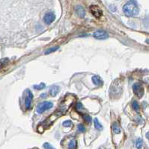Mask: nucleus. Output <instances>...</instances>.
Here are the masks:
<instances>
[{
  "mask_svg": "<svg viewBox=\"0 0 149 149\" xmlns=\"http://www.w3.org/2000/svg\"><path fill=\"white\" fill-rule=\"evenodd\" d=\"M124 13L127 17L136 16L139 14V8L136 1H129L123 7Z\"/></svg>",
  "mask_w": 149,
  "mask_h": 149,
  "instance_id": "obj_1",
  "label": "nucleus"
},
{
  "mask_svg": "<svg viewBox=\"0 0 149 149\" xmlns=\"http://www.w3.org/2000/svg\"><path fill=\"white\" fill-rule=\"evenodd\" d=\"M53 106V104L50 101H43L37 105L36 110L38 113H42L45 110H50V108H52Z\"/></svg>",
  "mask_w": 149,
  "mask_h": 149,
  "instance_id": "obj_2",
  "label": "nucleus"
},
{
  "mask_svg": "<svg viewBox=\"0 0 149 149\" xmlns=\"http://www.w3.org/2000/svg\"><path fill=\"white\" fill-rule=\"evenodd\" d=\"M133 90L138 98H142L144 95V89L139 83H135L133 85Z\"/></svg>",
  "mask_w": 149,
  "mask_h": 149,
  "instance_id": "obj_3",
  "label": "nucleus"
},
{
  "mask_svg": "<svg viewBox=\"0 0 149 149\" xmlns=\"http://www.w3.org/2000/svg\"><path fill=\"white\" fill-rule=\"evenodd\" d=\"M94 38L97 40H106L109 38V34L103 30H98L93 34Z\"/></svg>",
  "mask_w": 149,
  "mask_h": 149,
  "instance_id": "obj_4",
  "label": "nucleus"
},
{
  "mask_svg": "<svg viewBox=\"0 0 149 149\" xmlns=\"http://www.w3.org/2000/svg\"><path fill=\"white\" fill-rule=\"evenodd\" d=\"M26 96L25 98V107L26 109H29L31 107V101L33 99V94L31 92V90H26Z\"/></svg>",
  "mask_w": 149,
  "mask_h": 149,
  "instance_id": "obj_5",
  "label": "nucleus"
},
{
  "mask_svg": "<svg viewBox=\"0 0 149 149\" xmlns=\"http://www.w3.org/2000/svg\"><path fill=\"white\" fill-rule=\"evenodd\" d=\"M90 11H91V14L97 18L100 17L103 14L102 10L97 5H91L90 7Z\"/></svg>",
  "mask_w": 149,
  "mask_h": 149,
  "instance_id": "obj_6",
  "label": "nucleus"
},
{
  "mask_svg": "<svg viewBox=\"0 0 149 149\" xmlns=\"http://www.w3.org/2000/svg\"><path fill=\"white\" fill-rule=\"evenodd\" d=\"M56 19V15L53 12H48L44 15V21L46 24L50 25Z\"/></svg>",
  "mask_w": 149,
  "mask_h": 149,
  "instance_id": "obj_7",
  "label": "nucleus"
},
{
  "mask_svg": "<svg viewBox=\"0 0 149 149\" xmlns=\"http://www.w3.org/2000/svg\"><path fill=\"white\" fill-rule=\"evenodd\" d=\"M60 91V88L59 86H56V85H53L50 87V94L51 96H56Z\"/></svg>",
  "mask_w": 149,
  "mask_h": 149,
  "instance_id": "obj_8",
  "label": "nucleus"
},
{
  "mask_svg": "<svg viewBox=\"0 0 149 149\" xmlns=\"http://www.w3.org/2000/svg\"><path fill=\"white\" fill-rule=\"evenodd\" d=\"M112 129H113V133L116 134H119L121 133V128L118 122H114L113 124V125H112Z\"/></svg>",
  "mask_w": 149,
  "mask_h": 149,
  "instance_id": "obj_9",
  "label": "nucleus"
},
{
  "mask_svg": "<svg viewBox=\"0 0 149 149\" xmlns=\"http://www.w3.org/2000/svg\"><path fill=\"white\" fill-rule=\"evenodd\" d=\"M76 12H77V14L80 17H85L86 12H85L84 8H83L82 6H80V5L77 6V7H76Z\"/></svg>",
  "mask_w": 149,
  "mask_h": 149,
  "instance_id": "obj_10",
  "label": "nucleus"
},
{
  "mask_svg": "<svg viewBox=\"0 0 149 149\" xmlns=\"http://www.w3.org/2000/svg\"><path fill=\"white\" fill-rule=\"evenodd\" d=\"M92 81L93 83L97 85V86H101L103 84V81L101 80V78L97 76V75H94L92 77Z\"/></svg>",
  "mask_w": 149,
  "mask_h": 149,
  "instance_id": "obj_11",
  "label": "nucleus"
},
{
  "mask_svg": "<svg viewBox=\"0 0 149 149\" xmlns=\"http://www.w3.org/2000/svg\"><path fill=\"white\" fill-rule=\"evenodd\" d=\"M94 127L97 130H102L103 129V126L100 123V122L98 121L97 119H94Z\"/></svg>",
  "mask_w": 149,
  "mask_h": 149,
  "instance_id": "obj_12",
  "label": "nucleus"
},
{
  "mask_svg": "<svg viewBox=\"0 0 149 149\" xmlns=\"http://www.w3.org/2000/svg\"><path fill=\"white\" fill-rule=\"evenodd\" d=\"M77 145V142L75 139H73L70 142L68 145V149H75Z\"/></svg>",
  "mask_w": 149,
  "mask_h": 149,
  "instance_id": "obj_13",
  "label": "nucleus"
},
{
  "mask_svg": "<svg viewBox=\"0 0 149 149\" xmlns=\"http://www.w3.org/2000/svg\"><path fill=\"white\" fill-rule=\"evenodd\" d=\"M142 144H143V141L141 138H138L136 141V147L137 149H141L142 147Z\"/></svg>",
  "mask_w": 149,
  "mask_h": 149,
  "instance_id": "obj_14",
  "label": "nucleus"
},
{
  "mask_svg": "<svg viewBox=\"0 0 149 149\" xmlns=\"http://www.w3.org/2000/svg\"><path fill=\"white\" fill-rule=\"evenodd\" d=\"M59 49V46H55V47L50 48V49H48L45 52V55H49V54H50V53H52V52H56V50H58Z\"/></svg>",
  "mask_w": 149,
  "mask_h": 149,
  "instance_id": "obj_15",
  "label": "nucleus"
},
{
  "mask_svg": "<svg viewBox=\"0 0 149 149\" xmlns=\"http://www.w3.org/2000/svg\"><path fill=\"white\" fill-rule=\"evenodd\" d=\"M45 87H46V84H45L44 83H41L40 84H38V85H37V84H36V85H34V88L36 89V90H38L45 88Z\"/></svg>",
  "mask_w": 149,
  "mask_h": 149,
  "instance_id": "obj_16",
  "label": "nucleus"
},
{
  "mask_svg": "<svg viewBox=\"0 0 149 149\" xmlns=\"http://www.w3.org/2000/svg\"><path fill=\"white\" fill-rule=\"evenodd\" d=\"M8 61H9L8 58H3V59L0 60V69L3 67L7 63H8Z\"/></svg>",
  "mask_w": 149,
  "mask_h": 149,
  "instance_id": "obj_17",
  "label": "nucleus"
},
{
  "mask_svg": "<svg viewBox=\"0 0 149 149\" xmlns=\"http://www.w3.org/2000/svg\"><path fill=\"white\" fill-rule=\"evenodd\" d=\"M132 107L133 108L136 110V111H138L139 110V105L138 104V102L136 101H133V103H132Z\"/></svg>",
  "mask_w": 149,
  "mask_h": 149,
  "instance_id": "obj_18",
  "label": "nucleus"
},
{
  "mask_svg": "<svg viewBox=\"0 0 149 149\" xmlns=\"http://www.w3.org/2000/svg\"><path fill=\"white\" fill-rule=\"evenodd\" d=\"M77 128H78V130H79L80 132H81V133H84V132L86 131V128H85V126H84L83 125H82V124L78 125Z\"/></svg>",
  "mask_w": 149,
  "mask_h": 149,
  "instance_id": "obj_19",
  "label": "nucleus"
},
{
  "mask_svg": "<svg viewBox=\"0 0 149 149\" xmlns=\"http://www.w3.org/2000/svg\"><path fill=\"white\" fill-rule=\"evenodd\" d=\"M43 146H44V148H45V149H56L53 146H52L50 143H48V142H45L44 145H43Z\"/></svg>",
  "mask_w": 149,
  "mask_h": 149,
  "instance_id": "obj_20",
  "label": "nucleus"
},
{
  "mask_svg": "<svg viewBox=\"0 0 149 149\" xmlns=\"http://www.w3.org/2000/svg\"><path fill=\"white\" fill-rule=\"evenodd\" d=\"M72 125H73V123L70 120H67V121H64L63 122V125L64 127H70V126H72Z\"/></svg>",
  "mask_w": 149,
  "mask_h": 149,
  "instance_id": "obj_21",
  "label": "nucleus"
},
{
  "mask_svg": "<svg viewBox=\"0 0 149 149\" xmlns=\"http://www.w3.org/2000/svg\"><path fill=\"white\" fill-rule=\"evenodd\" d=\"M83 118H84L85 121H86V122H88V123H90V122L92 121V119H91V117L90 116L86 115V116H83Z\"/></svg>",
  "mask_w": 149,
  "mask_h": 149,
  "instance_id": "obj_22",
  "label": "nucleus"
},
{
  "mask_svg": "<svg viewBox=\"0 0 149 149\" xmlns=\"http://www.w3.org/2000/svg\"><path fill=\"white\" fill-rule=\"evenodd\" d=\"M83 108V104H81V103H77V110H81Z\"/></svg>",
  "mask_w": 149,
  "mask_h": 149,
  "instance_id": "obj_23",
  "label": "nucleus"
},
{
  "mask_svg": "<svg viewBox=\"0 0 149 149\" xmlns=\"http://www.w3.org/2000/svg\"><path fill=\"white\" fill-rule=\"evenodd\" d=\"M145 136H146V138H147L148 139H149V132H148V133H146Z\"/></svg>",
  "mask_w": 149,
  "mask_h": 149,
  "instance_id": "obj_24",
  "label": "nucleus"
},
{
  "mask_svg": "<svg viewBox=\"0 0 149 149\" xmlns=\"http://www.w3.org/2000/svg\"><path fill=\"white\" fill-rule=\"evenodd\" d=\"M46 95H47L46 93H43V94H41V98H44V97L46 96Z\"/></svg>",
  "mask_w": 149,
  "mask_h": 149,
  "instance_id": "obj_25",
  "label": "nucleus"
},
{
  "mask_svg": "<svg viewBox=\"0 0 149 149\" xmlns=\"http://www.w3.org/2000/svg\"><path fill=\"white\" fill-rule=\"evenodd\" d=\"M146 43H148V44H149V39H148V40H146Z\"/></svg>",
  "mask_w": 149,
  "mask_h": 149,
  "instance_id": "obj_26",
  "label": "nucleus"
}]
</instances>
